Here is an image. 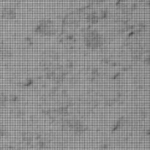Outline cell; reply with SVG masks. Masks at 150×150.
Segmentation results:
<instances>
[{"label": "cell", "instance_id": "13", "mask_svg": "<svg viewBox=\"0 0 150 150\" xmlns=\"http://www.w3.org/2000/svg\"><path fill=\"white\" fill-rule=\"evenodd\" d=\"M0 150H15L13 146H4L0 148Z\"/></svg>", "mask_w": 150, "mask_h": 150}, {"label": "cell", "instance_id": "12", "mask_svg": "<svg viewBox=\"0 0 150 150\" xmlns=\"http://www.w3.org/2000/svg\"><path fill=\"white\" fill-rule=\"evenodd\" d=\"M89 1H90V3H92V4H101V3L103 2L104 0H89Z\"/></svg>", "mask_w": 150, "mask_h": 150}, {"label": "cell", "instance_id": "1", "mask_svg": "<svg viewBox=\"0 0 150 150\" xmlns=\"http://www.w3.org/2000/svg\"><path fill=\"white\" fill-rule=\"evenodd\" d=\"M83 42L86 48L96 50L103 46L105 39L102 34L95 29L86 31L83 35Z\"/></svg>", "mask_w": 150, "mask_h": 150}, {"label": "cell", "instance_id": "6", "mask_svg": "<svg viewBox=\"0 0 150 150\" xmlns=\"http://www.w3.org/2000/svg\"><path fill=\"white\" fill-rule=\"evenodd\" d=\"M13 50H12L11 47L7 43H2L0 44V57L4 59H10L13 57Z\"/></svg>", "mask_w": 150, "mask_h": 150}, {"label": "cell", "instance_id": "10", "mask_svg": "<svg viewBox=\"0 0 150 150\" xmlns=\"http://www.w3.org/2000/svg\"><path fill=\"white\" fill-rule=\"evenodd\" d=\"M22 139H23V142H25V144H26L27 145H30L32 142V135L29 132H25L22 134Z\"/></svg>", "mask_w": 150, "mask_h": 150}, {"label": "cell", "instance_id": "5", "mask_svg": "<svg viewBox=\"0 0 150 150\" xmlns=\"http://www.w3.org/2000/svg\"><path fill=\"white\" fill-rule=\"evenodd\" d=\"M131 57L134 60H139L144 54V48L140 41L136 40H133L129 45Z\"/></svg>", "mask_w": 150, "mask_h": 150}, {"label": "cell", "instance_id": "9", "mask_svg": "<svg viewBox=\"0 0 150 150\" xmlns=\"http://www.w3.org/2000/svg\"><path fill=\"white\" fill-rule=\"evenodd\" d=\"M99 16L95 11H91L87 13L85 17V20L88 23L90 24H96L99 21Z\"/></svg>", "mask_w": 150, "mask_h": 150}, {"label": "cell", "instance_id": "2", "mask_svg": "<svg viewBox=\"0 0 150 150\" xmlns=\"http://www.w3.org/2000/svg\"><path fill=\"white\" fill-rule=\"evenodd\" d=\"M62 129L64 131L73 132L76 135H83L86 131V126L79 119H64L62 121Z\"/></svg>", "mask_w": 150, "mask_h": 150}, {"label": "cell", "instance_id": "4", "mask_svg": "<svg viewBox=\"0 0 150 150\" xmlns=\"http://www.w3.org/2000/svg\"><path fill=\"white\" fill-rule=\"evenodd\" d=\"M35 32L40 36L51 37L57 32L55 24L49 19H43L40 21L35 29Z\"/></svg>", "mask_w": 150, "mask_h": 150}, {"label": "cell", "instance_id": "7", "mask_svg": "<svg viewBox=\"0 0 150 150\" xmlns=\"http://www.w3.org/2000/svg\"><path fill=\"white\" fill-rule=\"evenodd\" d=\"M1 16L6 20H13L16 18V10L11 7H4L1 12Z\"/></svg>", "mask_w": 150, "mask_h": 150}, {"label": "cell", "instance_id": "11", "mask_svg": "<svg viewBox=\"0 0 150 150\" xmlns=\"http://www.w3.org/2000/svg\"><path fill=\"white\" fill-rule=\"evenodd\" d=\"M6 133H7V130H6L5 127L3 125L0 124V139L5 136Z\"/></svg>", "mask_w": 150, "mask_h": 150}, {"label": "cell", "instance_id": "3", "mask_svg": "<svg viewBox=\"0 0 150 150\" xmlns=\"http://www.w3.org/2000/svg\"><path fill=\"white\" fill-rule=\"evenodd\" d=\"M45 75L48 80L56 83H61L65 80L67 71L62 66L48 65L45 67Z\"/></svg>", "mask_w": 150, "mask_h": 150}, {"label": "cell", "instance_id": "8", "mask_svg": "<svg viewBox=\"0 0 150 150\" xmlns=\"http://www.w3.org/2000/svg\"><path fill=\"white\" fill-rule=\"evenodd\" d=\"M81 14L80 12H75V13H70L67 16L65 19V21L68 24L76 25L81 21Z\"/></svg>", "mask_w": 150, "mask_h": 150}]
</instances>
